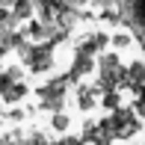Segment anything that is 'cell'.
<instances>
[{"label":"cell","instance_id":"cell-1","mask_svg":"<svg viewBox=\"0 0 145 145\" xmlns=\"http://www.w3.org/2000/svg\"><path fill=\"white\" fill-rule=\"evenodd\" d=\"M62 42V30L56 33L50 42H18V56L21 62L27 65L33 74H44V71L54 65V54H56V44Z\"/></svg>","mask_w":145,"mask_h":145},{"label":"cell","instance_id":"cell-2","mask_svg":"<svg viewBox=\"0 0 145 145\" xmlns=\"http://www.w3.org/2000/svg\"><path fill=\"white\" fill-rule=\"evenodd\" d=\"M98 86L101 92L127 89V65L118 59V54H98Z\"/></svg>","mask_w":145,"mask_h":145},{"label":"cell","instance_id":"cell-3","mask_svg":"<svg viewBox=\"0 0 145 145\" xmlns=\"http://www.w3.org/2000/svg\"><path fill=\"white\" fill-rule=\"evenodd\" d=\"M107 121H110V133H113V142L133 139V136L142 130L139 113H136L133 107H116V110H110Z\"/></svg>","mask_w":145,"mask_h":145},{"label":"cell","instance_id":"cell-4","mask_svg":"<svg viewBox=\"0 0 145 145\" xmlns=\"http://www.w3.org/2000/svg\"><path fill=\"white\" fill-rule=\"evenodd\" d=\"M74 6L65 0H39V18L44 27H56V30H68V24L74 21Z\"/></svg>","mask_w":145,"mask_h":145},{"label":"cell","instance_id":"cell-5","mask_svg":"<svg viewBox=\"0 0 145 145\" xmlns=\"http://www.w3.org/2000/svg\"><path fill=\"white\" fill-rule=\"evenodd\" d=\"M65 95H68V80L65 77H54L44 86H39L36 98H39V110L44 113H56V110L65 107Z\"/></svg>","mask_w":145,"mask_h":145},{"label":"cell","instance_id":"cell-6","mask_svg":"<svg viewBox=\"0 0 145 145\" xmlns=\"http://www.w3.org/2000/svg\"><path fill=\"white\" fill-rule=\"evenodd\" d=\"M27 83H24V77H21V71L18 68H6V71H0V101L3 104H18V101H24L27 98Z\"/></svg>","mask_w":145,"mask_h":145},{"label":"cell","instance_id":"cell-7","mask_svg":"<svg viewBox=\"0 0 145 145\" xmlns=\"http://www.w3.org/2000/svg\"><path fill=\"white\" fill-rule=\"evenodd\" d=\"M121 21L130 27V33L136 36V42L142 44V50H145V0H124V6H121Z\"/></svg>","mask_w":145,"mask_h":145},{"label":"cell","instance_id":"cell-8","mask_svg":"<svg viewBox=\"0 0 145 145\" xmlns=\"http://www.w3.org/2000/svg\"><path fill=\"white\" fill-rule=\"evenodd\" d=\"M92 71H95V56L86 54V50H80V48H74V59H71V68L65 71V80L68 83H80Z\"/></svg>","mask_w":145,"mask_h":145},{"label":"cell","instance_id":"cell-9","mask_svg":"<svg viewBox=\"0 0 145 145\" xmlns=\"http://www.w3.org/2000/svg\"><path fill=\"white\" fill-rule=\"evenodd\" d=\"M80 139H83V142H98V145L113 142V133H110V121H107V116L98 118V121H86V124H83Z\"/></svg>","mask_w":145,"mask_h":145},{"label":"cell","instance_id":"cell-10","mask_svg":"<svg viewBox=\"0 0 145 145\" xmlns=\"http://www.w3.org/2000/svg\"><path fill=\"white\" fill-rule=\"evenodd\" d=\"M101 104V86H95V83H80L77 86V107L83 110V113H89L92 107H98Z\"/></svg>","mask_w":145,"mask_h":145},{"label":"cell","instance_id":"cell-11","mask_svg":"<svg viewBox=\"0 0 145 145\" xmlns=\"http://www.w3.org/2000/svg\"><path fill=\"white\" fill-rule=\"evenodd\" d=\"M127 89L133 92V95L145 89V62L142 59H133V62L127 65Z\"/></svg>","mask_w":145,"mask_h":145},{"label":"cell","instance_id":"cell-12","mask_svg":"<svg viewBox=\"0 0 145 145\" xmlns=\"http://www.w3.org/2000/svg\"><path fill=\"white\" fill-rule=\"evenodd\" d=\"M107 44H110V36H107V33H89V36L77 44V48L86 50V54H92V56H98V54H104V48H107Z\"/></svg>","mask_w":145,"mask_h":145},{"label":"cell","instance_id":"cell-13","mask_svg":"<svg viewBox=\"0 0 145 145\" xmlns=\"http://www.w3.org/2000/svg\"><path fill=\"white\" fill-rule=\"evenodd\" d=\"M27 18H33V0H15L12 21H27Z\"/></svg>","mask_w":145,"mask_h":145},{"label":"cell","instance_id":"cell-14","mask_svg":"<svg viewBox=\"0 0 145 145\" xmlns=\"http://www.w3.org/2000/svg\"><path fill=\"white\" fill-rule=\"evenodd\" d=\"M101 107H104V110L121 107V92H101Z\"/></svg>","mask_w":145,"mask_h":145},{"label":"cell","instance_id":"cell-15","mask_svg":"<svg viewBox=\"0 0 145 145\" xmlns=\"http://www.w3.org/2000/svg\"><path fill=\"white\" fill-rule=\"evenodd\" d=\"M68 116H65L62 113V110H56V113H54V130H65V127H68Z\"/></svg>","mask_w":145,"mask_h":145},{"label":"cell","instance_id":"cell-16","mask_svg":"<svg viewBox=\"0 0 145 145\" xmlns=\"http://www.w3.org/2000/svg\"><path fill=\"white\" fill-rule=\"evenodd\" d=\"M110 42H113V44H116V48H118V50H121V48H127V44H130V33H116V36H113V39H110Z\"/></svg>","mask_w":145,"mask_h":145},{"label":"cell","instance_id":"cell-17","mask_svg":"<svg viewBox=\"0 0 145 145\" xmlns=\"http://www.w3.org/2000/svg\"><path fill=\"white\" fill-rule=\"evenodd\" d=\"M48 139H50L48 133H27L24 136V142H48Z\"/></svg>","mask_w":145,"mask_h":145},{"label":"cell","instance_id":"cell-18","mask_svg":"<svg viewBox=\"0 0 145 145\" xmlns=\"http://www.w3.org/2000/svg\"><path fill=\"white\" fill-rule=\"evenodd\" d=\"M62 142L65 145H77V142H83V139H80V136H62Z\"/></svg>","mask_w":145,"mask_h":145},{"label":"cell","instance_id":"cell-19","mask_svg":"<svg viewBox=\"0 0 145 145\" xmlns=\"http://www.w3.org/2000/svg\"><path fill=\"white\" fill-rule=\"evenodd\" d=\"M65 3H71V6H83L86 0H65Z\"/></svg>","mask_w":145,"mask_h":145},{"label":"cell","instance_id":"cell-20","mask_svg":"<svg viewBox=\"0 0 145 145\" xmlns=\"http://www.w3.org/2000/svg\"><path fill=\"white\" fill-rule=\"evenodd\" d=\"M95 3H101V6H110V3H118V0H95Z\"/></svg>","mask_w":145,"mask_h":145},{"label":"cell","instance_id":"cell-21","mask_svg":"<svg viewBox=\"0 0 145 145\" xmlns=\"http://www.w3.org/2000/svg\"><path fill=\"white\" fill-rule=\"evenodd\" d=\"M3 39H6V36H3V30H0V44H3Z\"/></svg>","mask_w":145,"mask_h":145}]
</instances>
